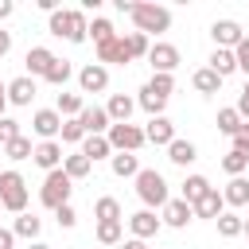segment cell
Masks as SVG:
<instances>
[{
	"label": "cell",
	"mask_w": 249,
	"mask_h": 249,
	"mask_svg": "<svg viewBox=\"0 0 249 249\" xmlns=\"http://www.w3.org/2000/svg\"><path fill=\"white\" fill-rule=\"evenodd\" d=\"M97 51V62L105 66V62H132V54H128V43H124V35H117V39H109V43H97L93 47Z\"/></svg>",
	"instance_id": "14"
},
{
	"label": "cell",
	"mask_w": 249,
	"mask_h": 249,
	"mask_svg": "<svg viewBox=\"0 0 249 249\" xmlns=\"http://www.w3.org/2000/svg\"><path fill=\"white\" fill-rule=\"evenodd\" d=\"M121 249H148V241H140V237H128V241H121Z\"/></svg>",
	"instance_id": "50"
},
{
	"label": "cell",
	"mask_w": 249,
	"mask_h": 249,
	"mask_svg": "<svg viewBox=\"0 0 249 249\" xmlns=\"http://www.w3.org/2000/svg\"><path fill=\"white\" fill-rule=\"evenodd\" d=\"M8 51H12V31H4V27H0V58H4Z\"/></svg>",
	"instance_id": "49"
},
{
	"label": "cell",
	"mask_w": 249,
	"mask_h": 249,
	"mask_svg": "<svg viewBox=\"0 0 249 249\" xmlns=\"http://www.w3.org/2000/svg\"><path fill=\"white\" fill-rule=\"evenodd\" d=\"M0 206L12 214H27V183L16 167L0 171Z\"/></svg>",
	"instance_id": "3"
},
{
	"label": "cell",
	"mask_w": 249,
	"mask_h": 249,
	"mask_svg": "<svg viewBox=\"0 0 249 249\" xmlns=\"http://www.w3.org/2000/svg\"><path fill=\"white\" fill-rule=\"evenodd\" d=\"M144 136H148V144L167 148V144L175 140V124H171L167 117H152V121H148V128H144Z\"/></svg>",
	"instance_id": "18"
},
{
	"label": "cell",
	"mask_w": 249,
	"mask_h": 249,
	"mask_svg": "<svg viewBox=\"0 0 249 249\" xmlns=\"http://www.w3.org/2000/svg\"><path fill=\"white\" fill-rule=\"evenodd\" d=\"M144 86H148L152 93H160V97H171V93H175V74H152Z\"/></svg>",
	"instance_id": "38"
},
{
	"label": "cell",
	"mask_w": 249,
	"mask_h": 249,
	"mask_svg": "<svg viewBox=\"0 0 249 249\" xmlns=\"http://www.w3.org/2000/svg\"><path fill=\"white\" fill-rule=\"evenodd\" d=\"M136 105L148 113V117H163V109H167V97H160V93H152L148 86L140 89V97H136Z\"/></svg>",
	"instance_id": "33"
},
{
	"label": "cell",
	"mask_w": 249,
	"mask_h": 249,
	"mask_svg": "<svg viewBox=\"0 0 249 249\" xmlns=\"http://www.w3.org/2000/svg\"><path fill=\"white\" fill-rule=\"evenodd\" d=\"M191 218H195V206L183 202V198H171V202L163 206V226H171V230H183Z\"/></svg>",
	"instance_id": "19"
},
{
	"label": "cell",
	"mask_w": 249,
	"mask_h": 249,
	"mask_svg": "<svg viewBox=\"0 0 249 249\" xmlns=\"http://www.w3.org/2000/svg\"><path fill=\"white\" fill-rule=\"evenodd\" d=\"M245 237H249V218H245Z\"/></svg>",
	"instance_id": "54"
},
{
	"label": "cell",
	"mask_w": 249,
	"mask_h": 249,
	"mask_svg": "<svg viewBox=\"0 0 249 249\" xmlns=\"http://www.w3.org/2000/svg\"><path fill=\"white\" fill-rule=\"evenodd\" d=\"M31 132H35L39 140H54V136L62 132V117H58V109H39V113L31 117Z\"/></svg>",
	"instance_id": "11"
},
{
	"label": "cell",
	"mask_w": 249,
	"mask_h": 249,
	"mask_svg": "<svg viewBox=\"0 0 249 249\" xmlns=\"http://www.w3.org/2000/svg\"><path fill=\"white\" fill-rule=\"evenodd\" d=\"M124 43H128V54H132V58H148V51H152L148 35H140V31H128Z\"/></svg>",
	"instance_id": "41"
},
{
	"label": "cell",
	"mask_w": 249,
	"mask_h": 249,
	"mask_svg": "<svg viewBox=\"0 0 249 249\" xmlns=\"http://www.w3.org/2000/svg\"><path fill=\"white\" fill-rule=\"evenodd\" d=\"M241 93H249V82H245V89H241Z\"/></svg>",
	"instance_id": "55"
},
{
	"label": "cell",
	"mask_w": 249,
	"mask_h": 249,
	"mask_svg": "<svg viewBox=\"0 0 249 249\" xmlns=\"http://www.w3.org/2000/svg\"><path fill=\"white\" fill-rule=\"evenodd\" d=\"M0 156H4V148H0Z\"/></svg>",
	"instance_id": "56"
},
{
	"label": "cell",
	"mask_w": 249,
	"mask_h": 249,
	"mask_svg": "<svg viewBox=\"0 0 249 249\" xmlns=\"http://www.w3.org/2000/svg\"><path fill=\"white\" fill-rule=\"evenodd\" d=\"M109 144H113V152H140L144 144H148V136H144V128H136L132 121H124V124H113L109 132Z\"/></svg>",
	"instance_id": "6"
},
{
	"label": "cell",
	"mask_w": 249,
	"mask_h": 249,
	"mask_svg": "<svg viewBox=\"0 0 249 249\" xmlns=\"http://www.w3.org/2000/svg\"><path fill=\"white\" fill-rule=\"evenodd\" d=\"M78 121H82V128H86V136H105V132L113 128V121H109V113H105V105H86Z\"/></svg>",
	"instance_id": "10"
},
{
	"label": "cell",
	"mask_w": 249,
	"mask_h": 249,
	"mask_svg": "<svg viewBox=\"0 0 249 249\" xmlns=\"http://www.w3.org/2000/svg\"><path fill=\"white\" fill-rule=\"evenodd\" d=\"M54 109H58V117H62V121H70V117H82L86 101H82V93H66V89H62V93H58V105H54Z\"/></svg>",
	"instance_id": "29"
},
{
	"label": "cell",
	"mask_w": 249,
	"mask_h": 249,
	"mask_svg": "<svg viewBox=\"0 0 249 249\" xmlns=\"http://www.w3.org/2000/svg\"><path fill=\"white\" fill-rule=\"evenodd\" d=\"M233 109L241 113V121H249V93H237V105Z\"/></svg>",
	"instance_id": "47"
},
{
	"label": "cell",
	"mask_w": 249,
	"mask_h": 249,
	"mask_svg": "<svg viewBox=\"0 0 249 249\" xmlns=\"http://www.w3.org/2000/svg\"><path fill=\"white\" fill-rule=\"evenodd\" d=\"M97 241L101 245H121L124 241V222H97Z\"/></svg>",
	"instance_id": "34"
},
{
	"label": "cell",
	"mask_w": 249,
	"mask_h": 249,
	"mask_svg": "<svg viewBox=\"0 0 249 249\" xmlns=\"http://www.w3.org/2000/svg\"><path fill=\"white\" fill-rule=\"evenodd\" d=\"M16 136H23V132H19V121H12V117H0V148H8Z\"/></svg>",
	"instance_id": "43"
},
{
	"label": "cell",
	"mask_w": 249,
	"mask_h": 249,
	"mask_svg": "<svg viewBox=\"0 0 249 249\" xmlns=\"http://www.w3.org/2000/svg\"><path fill=\"white\" fill-rule=\"evenodd\" d=\"M12 12H16V4H12V0H0V19H8Z\"/></svg>",
	"instance_id": "51"
},
{
	"label": "cell",
	"mask_w": 249,
	"mask_h": 249,
	"mask_svg": "<svg viewBox=\"0 0 249 249\" xmlns=\"http://www.w3.org/2000/svg\"><path fill=\"white\" fill-rule=\"evenodd\" d=\"M4 109H8V86L0 82V117H4Z\"/></svg>",
	"instance_id": "52"
},
{
	"label": "cell",
	"mask_w": 249,
	"mask_h": 249,
	"mask_svg": "<svg viewBox=\"0 0 249 249\" xmlns=\"http://www.w3.org/2000/svg\"><path fill=\"white\" fill-rule=\"evenodd\" d=\"M58 136H62V144H82L86 140V128H82L78 117H70V121H62V132Z\"/></svg>",
	"instance_id": "42"
},
{
	"label": "cell",
	"mask_w": 249,
	"mask_h": 249,
	"mask_svg": "<svg viewBox=\"0 0 249 249\" xmlns=\"http://www.w3.org/2000/svg\"><path fill=\"white\" fill-rule=\"evenodd\" d=\"M167 160H171V163H179V167H187V163H195V160H198V148H195L191 140H179V136H175V140L167 144Z\"/></svg>",
	"instance_id": "22"
},
{
	"label": "cell",
	"mask_w": 249,
	"mask_h": 249,
	"mask_svg": "<svg viewBox=\"0 0 249 249\" xmlns=\"http://www.w3.org/2000/svg\"><path fill=\"white\" fill-rule=\"evenodd\" d=\"M31 160H35V163L51 175V171H58V167H62V160H66V156H62V144H58V140H39Z\"/></svg>",
	"instance_id": "12"
},
{
	"label": "cell",
	"mask_w": 249,
	"mask_h": 249,
	"mask_svg": "<svg viewBox=\"0 0 249 249\" xmlns=\"http://www.w3.org/2000/svg\"><path fill=\"white\" fill-rule=\"evenodd\" d=\"M233 148H237V152H245V156H249V121H245V124H241V128H237V136H233Z\"/></svg>",
	"instance_id": "46"
},
{
	"label": "cell",
	"mask_w": 249,
	"mask_h": 249,
	"mask_svg": "<svg viewBox=\"0 0 249 249\" xmlns=\"http://www.w3.org/2000/svg\"><path fill=\"white\" fill-rule=\"evenodd\" d=\"M0 210H4V206H0Z\"/></svg>",
	"instance_id": "57"
},
{
	"label": "cell",
	"mask_w": 249,
	"mask_h": 249,
	"mask_svg": "<svg viewBox=\"0 0 249 249\" xmlns=\"http://www.w3.org/2000/svg\"><path fill=\"white\" fill-rule=\"evenodd\" d=\"M78 89H82V93H105V89H109V70H105L101 62L82 66V70H78Z\"/></svg>",
	"instance_id": "9"
},
{
	"label": "cell",
	"mask_w": 249,
	"mask_h": 249,
	"mask_svg": "<svg viewBox=\"0 0 249 249\" xmlns=\"http://www.w3.org/2000/svg\"><path fill=\"white\" fill-rule=\"evenodd\" d=\"M206 191H210V179H206V175H187V179H183V195H179V198L195 206Z\"/></svg>",
	"instance_id": "26"
},
{
	"label": "cell",
	"mask_w": 249,
	"mask_h": 249,
	"mask_svg": "<svg viewBox=\"0 0 249 249\" xmlns=\"http://www.w3.org/2000/svg\"><path fill=\"white\" fill-rule=\"evenodd\" d=\"M82 152L89 156V163H97V160H113V144H109V136H86V140H82Z\"/></svg>",
	"instance_id": "24"
},
{
	"label": "cell",
	"mask_w": 249,
	"mask_h": 249,
	"mask_svg": "<svg viewBox=\"0 0 249 249\" xmlns=\"http://www.w3.org/2000/svg\"><path fill=\"white\" fill-rule=\"evenodd\" d=\"M245 121H241V113L230 105V109H218V132H226V136H237V128H241Z\"/></svg>",
	"instance_id": "35"
},
{
	"label": "cell",
	"mask_w": 249,
	"mask_h": 249,
	"mask_svg": "<svg viewBox=\"0 0 249 249\" xmlns=\"http://www.w3.org/2000/svg\"><path fill=\"white\" fill-rule=\"evenodd\" d=\"M210 70H214V74L226 82V78L237 70V54H233V51H222V47H214V54H210Z\"/></svg>",
	"instance_id": "23"
},
{
	"label": "cell",
	"mask_w": 249,
	"mask_h": 249,
	"mask_svg": "<svg viewBox=\"0 0 249 249\" xmlns=\"http://www.w3.org/2000/svg\"><path fill=\"white\" fill-rule=\"evenodd\" d=\"M70 191H74V179L58 167V171H51V175L43 179V187H39V202H43L47 210H58V206L70 202Z\"/></svg>",
	"instance_id": "5"
},
{
	"label": "cell",
	"mask_w": 249,
	"mask_h": 249,
	"mask_svg": "<svg viewBox=\"0 0 249 249\" xmlns=\"http://www.w3.org/2000/svg\"><path fill=\"white\" fill-rule=\"evenodd\" d=\"M160 226H163V218H156V210H136V214H128V230H132V237H140V241L156 237Z\"/></svg>",
	"instance_id": "13"
},
{
	"label": "cell",
	"mask_w": 249,
	"mask_h": 249,
	"mask_svg": "<svg viewBox=\"0 0 249 249\" xmlns=\"http://www.w3.org/2000/svg\"><path fill=\"white\" fill-rule=\"evenodd\" d=\"M222 214H226V198H222L218 187H210V191L195 202V218H214V222H218Z\"/></svg>",
	"instance_id": "17"
},
{
	"label": "cell",
	"mask_w": 249,
	"mask_h": 249,
	"mask_svg": "<svg viewBox=\"0 0 249 249\" xmlns=\"http://www.w3.org/2000/svg\"><path fill=\"white\" fill-rule=\"evenodd\" d=\"M89 39H93V47H97V43H109V39H117V31H113V23H109V19L93 16V23H89Z\"/></svg>",
	"instance_id": "36"
},
{
	"label": "cell",
	"mask_w": 249,
	"mask_h": 249,
	"mask_svg": "<svg viewBox=\"0 0 249 249\" xmlns=\"http://www.w3.org/2000/svg\"><path fill=\"white\" fill-rule=\"evenodd\" d=\"M136 198L144 202V210H163L167 202H171V195H167V179L156 171V167H140V175H136Z\"/></svg>",
	"instance_id": "2"
},
{
	"label": "cell",
	"mask_w": 249,
	"mask_h": 249,
	"mask_svg": "<svg viewBox=\"0 0 249 249\" xmlns=\"http://www.w3.org/2000/svg\"><path fill=\"white\" fill-rule=\"evenodd\" d=\"M62 171H66L70 179H86V175L93 171V163H89V156H86V152L78 148V152H70V156L62 160Z\"/></svg>",
	"instance_id": "25"
},
{
	"label": "cell",
	"mask_w": 249,
	"mask_h": 249,
	"mask_svg": "<svg viewBox=\"0 0 249 249\" xmlns=\"http://www.w3.org/2000/svg\"><path fill=\"white\" fill-rule=\"evenodd\" d=\"M54 218H58V226H62V230H74V226H78V210H74L70 202H66V206H58V210H54Z\"/></svg>",
	"instance_id": "44"
},
{
	"label": "cell",
	"mask_w": 249,
	"mask_h": 249,
	"mask_svg": "<svg viewBox=\"0 0 249 249\" xmlns=\"http://www.w3.org/2000/svg\"><path fill=\"white\" fill-rule=\"evenodd\" d=\"M54 58H58V54H54L51 47H31L27 58H23V62H27V78H47V70L54 66Z\"/></svg>",
	"instance_id": "15"
},
{
	"label": "cell",
	"mask_w": 249,
	"mask_h": 249,
	"mask_svg": "<svg viewBox=\"0 0 249 249\" xmlns=\"http://www.w3.org/2000/svg\"><path fill=\"white\" fill-rule=\"evenodd\" d=\"M109 167H113L117 179H136V175H140V160H136V152H113Z\"/></svg>",
	"instance_id": "20"
},
{
	"label": "cell",
	"mask_w": 249,
	"mask_h": 249,
	"mask_svg": "<svg viewBox=\"0 0 249 249\" xmlns=\"http://www.w3.org/2000/svg\"><path fill=\"white\" fill-rule=\"evenodd\" d=\"M210 39H214V47L233 51V47L245 39V31H241V23H237V19H214V23H210Z\"/></svg>",
	"instance_id": "8"
},
{
	"label": "cell",
	"mask_w": 249,
	"mask_h": 249,
	"mask_svg": "<svg viewBox=\"0 0 249 249\" xmlns=\"http://www.w3.org/2000/svg\"><path fill=\"white\" fill-rule=\"evenodd\" d=\"M132 109H136V101H132L128 93H113V97H109V105H105V113H109V121H113V124H124V121L132 117Z\"/></svg>",
	"instance_id": "21"
},
{
	"label": "cell",
	"mask_w": 249,
	"mask_h": 249,
	"mask_svg": "<svg viewBox=\"0 0 249 249\" xmlns=\"http://www.w3.org/2000/svg\"><path fill=\"white\" fill-rule=\"evenodd\" d=\"M191 86H195L198 93H218V89H222V78H218V74H214L210 66H202V70H195Z\"/></svg>",
	"instance_id": "32"
},
{
	"label": "cell",
	"mask_w": 249,
	"mask_h": 249,
	"mask_svg": "<svg viewBox=\"0 0 249 249\" xmlns=\"http://www.w3.org/2000/svg\"><path fill=\"white\" fill-rule=\"evenodd\" d=\"M31 249H51V245H43V241H31Z\"/></svg>",
	"instance_id": "53"
},
{
	"label": "cell",
	"mask_w": 249,
	"mask_h": 249,
	"mask_svg": "<svg viewBox=\"0 0 249 249\" xmlns=\"http://www.w3.org/2000/svg\"><path fill=\"white\" fill-rule=\"evenodd\" d=\"M128 16H132V23H136L140 35H160V31L171 27V12L163 4H132Z\"/></svg>",
	"instance_id": "4"
},
{
	"label": "cell",
	"mask_w": 249,
	"mask_h": 249,
	"mask_svg": "<svg viewBox=\"0 0 249 249\" xmlns=\"http://www.w3.org/2000/svg\"><path fill=\"white\" fill-rule=\"evenodd\" d=\"M12 233H16V237L35 241V237L43 233V218H35V214H19V218H16V226H12Z\"/></svg>",
	"instance_id": "31"
},
{
	"label": "cell",
	"mask_w": 249,
	"mask_h": 249,
	"mask_svg": "<svg viewBox=\"0 0 249 249\" xmlns=\"http://www.w3.org/2000/svg\"><path fill=\"white\" fill-rule=\"evenodd\" d=\"M218 233H222V237H237V233H245V218H237V214L226 210V214L218 218Z\"/></svg>",
	"instance_id": "40"
},
{
	"label": "cell",
	"mask_w": 249,
	"mask_h": 249,
	"mask_svg": "<svg viewBox=\"0 0 249 249\" xmlns=\"http://www.w3.org/2000/svg\"><path fill=\"white\" fill-rule=\"evenodd\" d=\"M12 245H16V233H12V230H4V226H0V249H12Z\"/></svg>",
	"instance_id": "48"
},
{
	"label": "cell",
	"mask_w": 249,
	"mask_h": 249,
	"mask_svg": "<svg viewBox=\"0 0 249 249\" xmlns=\"http://www.w3.org/2000/svg\"><path fill=\"white\" fill-rule=\"evenodd\" d=\"M148 62H152V70H156V74H175V66L183 62V54H179V47H175V43H152Z\"/></svg>",
	"instance_id": "7"
},
{
	"label": "cell",
	"mask_w": 249,
	"mask_h": 249,
	"mask_svg": "<svg viewBox=\"0 0 249 249\" xmlns=\"http://www.w3.org/2000/svg\"><path fill=\"white\" fill-rule=\"evenodd\" d=\"M70 74H74V66H70L66 58H54V66L47 70V78H43V82H51V86H66V82H70Z\"/></svg>",
	"instance_id": "37"
},
{
	"label": "cell",
	"mask_w": 249,
	"mask_h": 249,
	"mask_svg": "<svg viewBox=\"0 0 249 249\" xmlns=\"http://www.w3.org/2000/svg\"><path fill=\"white\" fill-rule=\"evenodd\" d=\"M47 31L58 35V39H66V43H86V39H89V19H86L82 8H58V12L51 16Z\"/></svg>",
	"instance_id": "1"
},
{
	"label": "cell",
	"mask_w": 249,
	"mask_h": 249,
	"mask_svg": "<svg viewBox=\"0 0 249 249\" xmlns=\"http://www.w3.org/2000/svg\"><path fill=\"white\" fill-rule=\"evenodd\" d=\"M4 156L19 163V160H31V156H35V148H31V140H27V136H16V140L4 148Z\"/></svg>",
	"instance_id": "39"
},
{
	"label": "cell",
	"mask_w": 249,
	"mask_h": 249,
	"mask_svg": "<svg viewBox=\"0 0 249 249\" xmlns=\"http://www.w3.org/2000/svg\"><path fill=\"white\" fill-rule=\"evenodd\" d=\"M222 198H226V206H245L249 202V179L245 175L241 179H230L226 191H222Z\"/></svg>",
	"instance_id": "28"
},
{
	"label": "cell",
	"mask_w": 249,
	"mask_h": 249,
	"mask_svg": "<svg viewBox=\"0 0 249 249\" xmlns=\"http://www.w3.org/2000/svg\"><path fill=\"white\" fill-rule=\"evenodd\" d=\"M35 93H39V86H35V78H27V74H19V78L8 82V105H31Z\"/></svg>",
	"instance_id": "16"
},
{
	"label": "cell",
	"mask_w": 249,
	"mask_h": 249,
	"mask_svg": "<svg viewBox=\"0 0 249 249\" xmlns=\"http://www.w3.org/2000/svg\"><path fill=\"white\" fill-rule=\"evenodd\" d=\"M245 167H249V156H245V152L230 148V152L222 156V171H226L230 179H241V175H245Z\"/></svg>",
	"instance_id": "30"
},
{
	"label": "cell",
	"mask_w": 249,
	"mask_h": 249,
	"mask_svg": "<svg viewBox=\"0 0 249 249\" xmlns=\"http://www.w3.org/2000/svg\"><path fill=\"white\" fill-rule=\"evenodd\" d=\"M233 54H237V70H241V74H245V82H249V35L233 47Z\"/></svg>",
	"instance_id": "45"
},
{
	"label": "cell",
	"mask_w": 249,
	"mask_h": 249,
	"mask_svg": "<svg viewBox=\"0 0 249 249\" xmlns=\"http://www.w3.org/2000/svg\"><path fill=\"white\" fill-rule=\"evenodd\" d=\"M93 218H97V222H124L121 202H117L113 195H105V198H97V202H93Z\"/></svg>",
	"instance_id": "27"
}]
</instances>
